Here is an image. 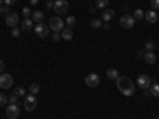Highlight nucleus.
Wrapping results in <instances>:
<instances>
[{"instance_id": "f257e3e1", "label": "nucleus", "mask_w": 159, "mask_h": 119, "mask_svg": "<svg viewBox=\"0 0 159 119\" xmlns=\"http://www.w3.org/2000/svg\"><path fill=\"white\" fill-rule=\"evenodd\" d=\"M116 86H118V90L126 97H130L135 94V84L129 76H119L116 79Z\"/></svg>"}, {"instance_id": "f03ea898", "label": "nucleus", "mask_w": 159, "mask_h": 119, "mask_svg": "<svg viewBox=\"0 0 159 119\" xmlns=\"http://www.w3.org/2000/svg\"><path fill=\"white\" fill-rule=\"evenodd\" d=\"M64 27H65V22H64L59 16H52V18L49 19V29H51L52 32L59 33V32L64 30Z\"/></svg>"}, {"instance_id": "7ed1b4c3", "label": "nucleus", "mask_w": 159, "mask_h": 119, "mask_svg": "<svg viewBox=\"0 0 159 119\" xmlns=\"http://www.w3.org/2000/svg\"><path fill=\"white\" fill-rule=\"evenodd\" d=\"M54 11L57 16H64L69 11V2L67 0H54Z\"/></svg>"}, {"instance_id": "20e7f679", "label": "nucleus", "mask_w": 159, "mask_h": 119, "mask_svg": "<svg viewBox=\"0 0 159 119\" xmlns=\"http://www.w3.org/2000/svg\"><path fill=\"white\" fill-rule=\"evenodd\" d=\"M35 35H37L38 38H46V37L49 35V25H46V24H43V22H38V24L35 25Z\"/></svg>"}, {"instance_id": "39448f33", "label": "nucleus", "mask_w": 159, "mask_h": 119, "mask_svg": "<svg viewBox=\"0 0 159 119\" xmlns=\"http://www.w3.org/2000/svg\"><path fill=\"white\" fill-rule=\"evenodd\" d=\"M84 83H86V86H89V87H97V86L100 84V76H99L97 73H89V75H86V78H84Z\"/></svg>"}, {"instance_id": "423d86ee", "label": "nucleus", "mask_w": 159, "mask_h": 119, "mask_svg": "<svg viewBox=\"0 0 159 119\" xmlns=\"http://www.w3.org/2000/svg\"><path fill=\"white\" fill-rule=\"evenodd\" d=\"M119 24H121L123 29H132L135 25V19H134V16H130V15H123L121 19H119Z\"/></svg>"}, {"instance_id": "0eeeda50", "label": "nucleus", "mask_w": 159, "mask_h": 119, "mask_svg": "<svg viewBox=\"0 0 159 119\" xmlns=\"http://www.w3.org/2000/svg\"><path fill=\"white\" fill-rule=\"evenodd\" d=\"M37 103L38 102H37V97L35 95H32V94L27 95V97L24 99V108H25V111H29V113L34 111L37 108Z\"/></svg>"}, {"instance_id": "6e6552de", "label": "nucleus", "mask_w": 159, "mask_h": 119, "mask_svg": "<svg viewBox=\"0 0 159 119\" xmlns=\"http://www.w3.org/2000/svg\"><path fill=\"white\" fill-rule=\"evenodd\" d=\"M151 84H153V83H151V78H150V76H147V75H139V78H137V86H139L140 89L147 90V89H150Z\"/></svg>"}, {"instance_id": "1a4fd4ad", "label": "nucleus", "mask_w": 159, "mask_h": 119, "mask_svg": "<svg viewBox=\"0 0 159 119\" xmlns=\"http://www.w3.org/2000/svg\"><path fill=\"white\" fill-rule=\"evenodd\" d=\"M5 24L8 25V27H18V24H19V15L18 13H8L7 18H5Z\"/></svg>"}, {"instance_id": "9d476101", "label": "nucleus", "mask_w": 159, "mask_h": 119, "mask_svg": "<svg viewBox=\"0 0 159 119\" xmlns=\"http://www.w3.org/2000/svg\"><path fill=\"white\" fill-rule=\"evenodd\" d=\"M13 86V76L10 73H2L0 75V87L2 89H10Z\"/></svg>"}, {"instance_id": "9b49d317", "label": "nucleus", "mask_w": 159, "mask_h": 119, "mask_svg": "<svg viewBox=\"0 0 159 119\" xmlns=\"http://www.w3.org/2000/svg\"><path fill=\"white\" fill-rule=\"evenodd\" d=\"M7 116L10 119H18L19 117V107H18V103L16 105H8V107H7Z\"/></svg>"}, {"instance_id": "f8f14e48", "label": "nucleus", "mask_w": 159, "mask_h": 119, "mask_svg": "<svg viewBox=\"0 0 159 119\" xmlns=\"http://www.w3.org/2000/svg\"><path fill=\"white\" fill-rule=\"evenodd\" d=\"M145 19H147V22H150V24H154V22H157V13H156L154 10H150V11H147V13H145Z\"/></svg>"}, {"instance_id": "ddd939ff", "label": "nucleus", "mask_w": 159, "mask_h": 119, "mask_svg": "<svg viewBox=\"0 0 159 119\" xmlns=\"http://www.w3.org/2000/svg\"><path fill=\"white\" fill-rule=\"evenodd\" d=\"M113 18H115V11H113V10H108V8H105V10L102 11V19H103L105 22L111 21Z\"/></svg>"}, {"instance_id": "4468645a", "label": "nucleus", "mask_w": 159, "mask_h": 119, "mask_svg": "<svg viewBox=\"0 0 159 119\" xmlns=\"http://www.w3.org/2000/svg\"><path fill=\"white\" fill-rule=\"evenodd\" d=\"M61 38L65 40V42L72 40V38H73V32H72V29H70V27H64V30L61 32Z\"/></svg>"}, {"instance_id": "2eb2a0df", "label": "nucleus", "mask_w": 159, "mask_h": 119, "mask_svg": "<svg viewBox=\"0 0 159 119\" xmlns=\"http://www.w3.org/2000/svg\"><path fill=\"white\" fill-rule=\"evenodd\" d=\"M43 18H45V15H43V11H40V10H35L34 13H32V21L34 22H42L43 21Z\"/></svg>"}, {"instance_id": "dca6fc26", "label": "nucleus", "mask_w": 159, "mask_h": 119, "mask_svg": "<svg viewBox=\"0 0 159 119\" xmlns=\"http://www.w3.org/2000/svg\"><path fill=\"white\" fill-rule=\"evenodd\" d=\"M143 60L147 62V64H156L157 57H156V54H154V52H147V54L143 56Z\"/></svg>"}, {"instance_id": "f3484780", "label": "nucleus", "mask_w": 159, "mask_h": 119, "mask_svg": "<svg viewBox=\"0 0 159 119\" xmlns=\"http://www.w3.org/2000/svg\"><path fill=\"white\" fill-rule=\"evenodd\" d=\"M119 76H121V75L118 73L116 68H108V70H107V78H108V79H115V81H116Z\"/></svg>"}, {"instance_id": "a211bd4d", "label": "nucleus", "mask_w": 159, "mask_h": 119, "mask_svg": "<svg viewBox=\"0 0 159 119\" xmlns=\"http://www.w3.org/2000/svg\"><path fill=\"white\" fill-rule=\"evenodd\" d=\"M32 22H34L32 19H29V18H25V19H24L22 22H19V24H21V29H22V30H29V29L32 27Z\"/></svg>"}, {"instance_id": "6ab92c4d", "label": "nucleus", "mask_w": 159, "mask_h": 119, "mask_svg": "<svg viewBox=\"0 0 159 119\" xmlns=\"http://www.w3.org/2000/svg\"><path fill=\"white\" fill-rule=\"evenodd\" d=\"M108 3H110V0H96V8L105 10V8H108Z\"/></svg>"}, {"instance_id": "aec40b11", "label": "nucleus", "mask_w": 159, "mask_h": 119, "mask_svg": "<svg viewBox=\"0 0 159 119\" xmlns=\"http://www.w3.org/2000/svg\"><path fill=\"white\" fill-rule=\"evenodd\" d=\"M150 94L153 97H159V84L157 83H154V84L150 86Z\"/></svg>"}, {"instance_id": "412c9836", "label": "nucleus", "mask_w": 159, "mask_h": 119, "mask_svg": "<svg viewBox=\"0 0 159 119\" xmlns=\"http://www.w3.org/2000/svg\"><path fill=\"white\" fill-rule=\"evenodd\" d=\"M143 18H145L143 10H140V8L134 10V19H135V21H140V19H143Z\"/></svg>"}, {"instance_id": "4be33fe9", "label": "nucleus", "mask_w": 159, "mask_h": 119, "mask_svg": "<svg viewBox=\"0 0 159 119\" xmlns=\"http://www.w3.org/2000/svg\"><path fill=\"white\" fill-rule=\"evenodd\" d=\"M154 48H156V43H154V42H151V40L145 43V51H147V52H153V51H154Z\"/></svg>"}, {"instance_id": "5701e85b", "label": "nucleus", "mask_w": 159, "mask_h": 119, "mask_svg": "<svg viewBox=\"0 0 159 119\" xmlns=\"http://www.w3.org/2000/svg\"><path fill=\"white\" fill-rule=\"evenodd\" d=\"M38 90H40V86L37 84V83H32L30 86H29V92L32 95H35V94H38Z\"/></svg>"}, {"instance_id": "b1692460", "label": "nucleus", "mask_w": 159, "mask_h": 119, "mask_svg": "<svg viewBox=\"0 0 159 119\" xmlns=\"http://www.w3.org/2000/svg\"><path fill=\"white\" fill-rule=\"evenodd\" d=\"M91 27H92V29L102 27V21H100V19H92V21H91Z\"/></svg>"}, {"instance_id": "393cba45", "label": "nucleus", "mask_w": 159, "mask_h": 119, "mask_svg": "<svg viewBox=\"0 0 159 119\" xmlns=\"http://www.w3.org/2000/svg\"><path fill=\"white\" fill-rule=\"evenodd\" d=\"M65 22H67V27H70V29H72L73 25H75V22H76V18H75V16H69Z\"/></svg>"}, {"instance_id": "a878e982", "label": "nucleus", "mask_w": 159, "mask_h": 119, "mask_svg": "<svg viewBox=\"0 0 159 119\" xmlns=\"http://www.w3.org/2000/svg\"><path fill=\"white\" fill-rule=\"evenodd\" d=\"M15 95H18V97L25 95V89H24V87H16V89H15Z\"/></svg>"}, {"instance_id": "bb28decb", "label": "nucleus", "mask_w": 159, "mask_h": 119, "mask_svg": "<svg viewBox=\"0 0 159 119\" xmlns=\"http://www.w3.org/2000/svg\"><path fill=\"white\" fill-rule=\"evenodd\" d=\"M8 13H10V7H7L5 3L0 5V15H5V16H7Z\"/></svg>"}, {"instance_id": "cd10ccee", "label": "nucleus", "mask_w": 159, "mask_h": 119, "mask_svg": "<svg viewBox=\"0 0 159 119\" xmlns=\"http://www.w3.org/2000/svg\"><path fill=\"white\" fill-rule=\"evenodd\" d=\"M7 103H8V97L5 94H0V107H5Z\"/></svg>"}, {"instance_id": "c85d7f7f", "label": "nucleus", "mask_w": 159, "mask_h": 119, "mask_svg": "<svg viewBox=\"0 0 159 119\" xmlns=\"http://www.w3.org/2000/svg\"><path fill=\"white\" fill-rule=\"evenodd\" d=\"M8 103H10V105H16V103H18V95H15V94L10 95V97H8Z\"/></svg>"}, {"instance_id": "c756f323", "label": "nucleus", "mask_w": 159, "mask_h": 119, "mask_svg": "<svg viewBox=\"0 0 159 119\" xmlns=\"http://www.w3.org/2000/svg\"><path fill=\"white\" fill-rule=\"evenodd\" d=\"M19 33H21V30H19L18 27H13V29H11V35L15 37V38H18V37H19Z\"/></svg>"}, {"instance_id": "7c9ffc66", "label": "nucleus", "mask_w": 159, "mask_h": 119, "mask_svg": "<svg viewBox=\"0 0 159 119\" xmlns=\"http://www.w3.org/2000/svg\"><path fill=\"white\" fill-rule=\"evenodd\" d=\"M151 8L153 10H159V0H151Z\"/></svg>"}, {"instance_id": "2f4dec72", "label": "nucleus", "mask_w": 159, "mask_h": 119, "mask_svg": "<svg viewBox=\"0 0 159 119\" xmlns=\"http://www.w3.org/2000/svg\"><path fill=\"white\" fill-rule=\"evenodd\" d=\"M29 15H30V10L25 7V8H22V16L24 18H29Z\"/></svg>"}, {"instance_id": "473e14b6", "label": "nucleus", "mask_w": 159, "mask_h": 119, "mask_svg": "<svg viewBox=\"0 0 159 119\" xmlns=\"http://www.w3.org/2000/svg\"><path fill=\"white\" fill-rule=\"evenodd\" d=\"M16 2H18V0H5L3 3H5L7 7H13V5H16Z\"/></svg>"}, {"instance_id": "72a5a7b5", "label": "nucleus", "mask_w": 159, "mask_h": 119, "mask_svg": "<svg viewBox=\"0 0 159 119\" xmlns=\"http://www.w3.org/2000/svg\"><path fill=\"white\" fill-rule=\"evenodd\" d=\"M46 8H54V0H46Z\"/></svg>"}, {"instance_id": "f704fd0d", "label": "nucleus", "mask_w": 159, "mask_h": 119, "mask_svg": "<svg viewBox=\"0 0 159 119\" xmlns=\"http://www.w3.org/2000/svg\"><path fill=\"white\" fill-rule=\"evenodd\" d=\"M59 40H61V33L54 32V35H52V42H59Z\"/></svg>"}, {"instance_id": "c9c22d12", "label": "nucleus", "mask_w": 159, "mask_h": 119, "mask_svg": "<svg viewBox=\"0 0 159 119\" xmlns=\"http://www.w3.org/2000/svg\"><path fill=\"white\" fill-rule=\"evenodd\" d=\"M5 72V62L3 60H0V75H2Z\"/></svg>"}, {"instance_id": "e433bc0d", "label": "nucleus", "mask_w": 159, "mask_h": 119, "mask_svg": "<svg viewBox=\"0 0 159 119\" xmlns=\"http://www.w3.org/2000/svg\"><path fill=\"white\" fill-rule=\"evenodd\" d=\"M38 2H40V0H30V5H34V7H35Z\"/></svg>"}, {"instance_id": "4c0bfd02", "label": "nucleus", "mask_w": 159, "mask_h": 119, "mask_svg": "<svg viewBox=\"0 0 159 119\" xmlns=\"http://www.w3.org/2000/svg\"><path fill=\"white\" fill-rule=\"evenodd\" d=\"M102 27H103L105 30H108V29H110V25H108V24H102Z\"/></svg>"}, {"instance_id": "58836bf2", "label": "nucleus", "mask_w": 159, "mask_h": 119, "mask_svg": "<svg viewBox=\"0 0 159 119\" xmlns=\"http://www.w3.org/2000/svg\"><path fill=\"white\" fill-rule=\"evenodd\" d=\"M3 2H5V0H0V5H2V3H3Z\"/></svg>"}, {"instance_id": "ea45409f", "label": "nucleus", "mask_w": 159, "mask_h": 119, "mask_svg": "<svg viewBox=\"0 0 159 119\" xmlns=\"http://www.w3.org/2000/svg\"><path fill=\"white\" fill-rule=\"evenodd\" d=\"M156 119H159V116H157V117H156Z\"/></svg>"}]
</instances>
